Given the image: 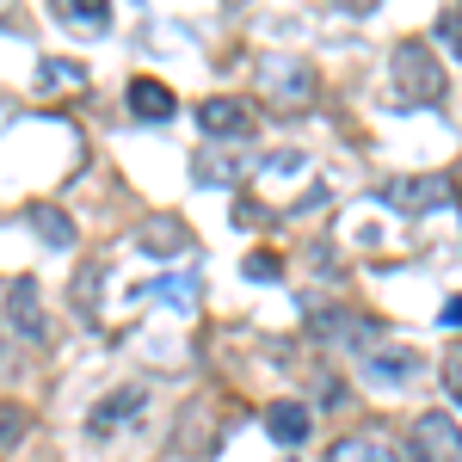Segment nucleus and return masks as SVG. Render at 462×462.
I'll return each mask as SVG.
<instances>
[{"label":"nucleus","mask_w":462,"mask_h":462,"mask_svg":"<svg viewBox=\"0 0 462 462\" xmlns=\"http://www.w3.org/2000/svg\"><path fill=\"white\" fill-rule=\"evenodd\" d=\"M247 173V161H228V154H198V161H191V179H198V185H235V179Z\"/></svg>","instance_id":"dca6fc26"},{"label":"nucleus","mask_w":462,"mask_h":462,"mask_svg":"<svg viewBox=\"0 0 462 462\" xmlns=\"http://www.w3.org/2000/svg\"><path fill=\"white\" fill-rule=\"evenodd\" d=\"M389 204H394V210H407V216H420V210H438V204H450V179H444V173L394 179V185H389Z\"/></svg>","instance_id":"423d86ee"},{"label":"nucleus","mask_w":462,"mask_h":462,"mask_svg":"<svg viewBox=\"0 0 462 462\" xmlns=\"http://www.w3.org/2000/svg\"><path fill=\"white\" fill-rule=\"evenodd\" d=\"M143 296H154V302H167V309H179V315H185V309L198 302V278H161V284L143 290Z\"/></svg>","instance_id":"f3484780"},{"label":"nucleus","mask_w":462,"mask_h":462,"mask_svg":"<svg viewBox=\"0 0 462 462\" xmlns=\"http://www.w3.org/2000/svg\"><path fill=\"white\" fill-rule=\"evenodd\" d=\"M327 462H407L401 450H389L383 438H339Z\"/></svg>","instance_id":"ddd939ff"},{"label":"nucleus","mask_w":462,"mask_h":462,"mask_svg":"<svg viewBox=\"0 0 462 462\" xmlns=\"http://www.w3.org/2000/svg\"><path fill=\"white\" fill-rule=\"evenodd\" d=\"M136 241H143L148 253H154V259H167V247H191V235H185V222H179V216H148L143 228H136Z\"/></svg>","instance_id":"9b49d317"},{"label":"nucleus","mask_w":462,"mask_h":462,"mask_svg":"<svg viewBox=\"0 0 462 462\" xmlns=\"http://www.w3.org/2000/svg\"><path fill=\"white\" fill-rule=\"evenodd\" d=\"M241 272H247V278H284V259H278V253H247Z\"/></svg>","instance_id":"412c9836"},{"label":"nucleus","mask_w":462,"mask_h":462,"mask_svg":"<svg viewBox=\"0 0 462 462\" xmlns=\"http://www.w3.org/2000/svg\"><path fill=\"white\" fill-rule=\"evenodd\" d=\"M259 87H265V106H309V93H315V69L302 62V56H265L259 62Z\"/></svg>","instance_id":"f03ea898"},{"label":"nucleus","mask_w":462,"mask_h":462,"mask_svg":"<svg viewBox=\"0 0 462 462\" xmlns=\"http://www.w3.org/2000/svg\"><path fill=\"white\" fill-rule=\"evenodd\" d=\"M56 19H62L69 32H106L111 25L106 0H56Z\"/></svg>","instance_id":"f8f14e48"},{"label":"nucleus","mask_w":462,"mask_h":462,"mask_svg":"<svg viewBox=\"0 0 462 462\" xmlns=\"http://www.w3.org/2000/svg\"><path fill=\"white\" fill-rule=\"evenodd\" d=\"M438 320H444V327H462V296H450V302H444V315H438Z\"/></svg>","instance_id":"b1692460"},{"label":"nucleus","mask_w":462,"mask_h":462,"mask_svg":"<svg viewBox=\"0 0 462 462\" xmlns=\"http://www.w3.org/2000/svg\"><path fill=\"white\" fill-rule=\"evenodd\" d=\"M143 401H148V389H143V383H124V389H111L106 401L93 407V438H106L111 426L136 420V413H143Z\"/></svg>","instance_id":"6e6552de"},{"label":"nucleus","mask_w":462,"mask_h":462,"mask_svg":"<svg viewBox=\"0 0 462 462\" xmlns=\"http://www.w3.org/2000/svg\"><path fill=\"white\" fill-rule=\"evenodd\" d=\"M327 333V339H352V346H364V339H376V320H364V315H309Z\"/></svg>","instance_id":"2eb2a0df"},{"label":"nucleus","mask_w":462,"mask_h":462,"mask_svg":"<svg viewBox=\"0 0 462 462\" xmlns=\"http://www.w3.org/2000/svg\"><path fill=\"white\" fill-rule=\"evenodd\" d=\"M37 80H43V87H62V80H69V87H80V80H87V69H80V62H43V69H37Z\"/></svg>","instance_id":"aec40b11"},{"label":"nucleus","mask_w":462,"mask_h":462,"mask_svg":"<svg viewBox=\"0 0 462 462\" xmlns=\"http://www.w3.org/2000/svg\"><path fill=\"white\" fill-rule=\"evenodd\" d=\"M32 228H37V235H43V241H50L56 253H69V247H74V222L56 210V204H32Z\"/></svg>","instance_id":"4468645a"},{"label":"nucleus","mask_w":462,"mask_h":462,"mask_svg":"<svg viewBox=\"0 0 462 462\" xmlns=\"http://www.w3.org/2000/svg\"><path fill=\"white\" fill-rule=\"evenodd\" d=\"M6 327H13L25 346H43V339H50V315H43L37 278H13V284H6Z\"/></svg>","instance_id":"20e7f679"},{"label":"nucleus","mask_w":462,"mask_h":462,"mask_svg":"<svg viewBox=\"0 0 462 462\" xmlns=\"http://www.w3.org/2000/svg\"><path fill=\"white\" fill-rule=\"evenodd\" d=\"M407 462H462V426L450 413H420L413 420V450Z\"/></svg>","instance_id":"7ed1b4c3"},{"label":"nucleus","mask_w":462,"mask_h":462,"mask_svg":"<svg viewBox=\"0 0 462 462\" xmlns=\"http://www.w3.org/2000/svg\"><path fill=\"white\" fill-rule=\"evenodd\" d=\"M265 431H272L278 444H302V438L315 431V413H309L302 401H272V407H265Z\"/></svg>","instance_id":"9d476101"},{"label":"nucleus","mask_w":462,"mask_h":462,"mask_svg":"<svg viewBox=\"0 0 462 462\" xmlns=\"http://www.w3.org/2000/svg\"><path fill=\"white\" fill-rule=\"evenodd\" d=\"M420 370H426V357L401 352V346L364 357V383H370V389H407V383H420Z\"/></svg>","instance_id":"39448f33"},{"label":"nucleus","mask_w":462,"mask_h":462,"mask_svg":"<svg viewBox=\"0 0 462 462\" xmlns=\"http://www.w3.org/2000/svg\"><path fill=\"white\" fill-rule=\"evenodd\" d=\"M438 37L462 56V6H444V13H438Z\"/></svg>","instance_id":"4be33fe9"},{"label":"nucleus","mask_w":462,"mask_h":462,"mask_svg":"<svg viewBox=\"0 0 462 462\" xmlns=\"http://www.w3.org/2000/svg\"><path fill=\"white\" fill-rule=\"evenodd\" d=\"M13 370V346H6V333H0V376Z\"/></svg>","instance_id":"393cba45"},{"label":"nucleus","mask_w":462,"mask_h":462,"mask_svg":"<svg viewBox=\"0 0 462 462\" xmlns=\"http://www.w3.org/2000/svg\"><path fill=\"white\" fill-rule=\"evenodd\" d=\"M444 383H450V394L462 401V352H450V364H444Z\"/></svg>","instance_id":"5701e85b"},{"label":"nucleus","mask_w":462,"mask_h":462,"mask_svg":"<svg viewBox=\"0 0 462 462\" xmlns=\"http://www.w3.org/2000/svg\"><path fill=\"white\" fill-rule=\"evenodd\" d=\"M394 80H401V93H413V106H438L444 99V69H438V56H431V43L420 37H407L401 50H394Z\"/></svg>","instance_id":"f257e3e1"},{"label":"nucleus","mask_w":462,"mask_h":462,"mask_svg":"<svg viewBox=\"0 0 462 462\" xmlns=\"http://www.w3.org/2000/svg\"><path fill=\"white\" fill-rule=\"evenodd\" d=\"M25 426H32V413H25L19 401H0V457H6V450L25 438Z\"/></svg>","instance_id":"a211bd4d"},{"label":"nucleus","mask_w":462,"mask_h":462,"mask_svg":"<svg viewBox=\"0 0 462 462\" xmlns=\"http://www.w3.org/2000/svg\"><path fill=\"white\" fill-rule=\"evenodd\" d=\"M198 124H204V136H253V106L247 99H210V106H198Z\"/></svg>","instance_id":"0eeeda50"},{"label":"nucleus","mask_w":462,"mask_h":462,"mask_svg":"<svg viewBox=\"0 0 462 462\" xmlns=\"http://www.w3.org/2000/svg\"><path fill=\"white\" fill-rule=\"evenodd\" d=\"M124 99H130V111H136V117H148V124L173 117V106H179V99H173V87H167V80H154V74H136Z\"/></svg>","instance_id":"1a4fd4ad"},{"label":"nucleus","mask_w":462,"mask_h":462,"mask_svg":"<svg viewBox=\"0 0 462 462\" xmlns=\"http://www.w3.org/2000/svg\"><path fill=\"white\" fill-rule=\"evenodd\" d=\"M99 278H106V265L87 259V265H80V284H74V315L80 320H93V290H99Z\"/></svg>","instance_id":"6ab92c4d"}]
</instances>
